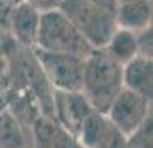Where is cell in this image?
Returning a JSON list of instances; mask_svg holds the SVG:
<instances>
[{
  "label": "cell",
  "mask_w": 153,
  "mask_h": 148,
  "mask_svg": "<svg viewBox=\"0 0 153 148\" xmlns=\"http://www.w3.org/2000/svg\"><path fill=\"white\" fill-rule=\"evenodd\" d=\"M122 88V65L103 48H93L84 57L81 83V93L90 102L93 110L105 114Z\"/></svg>",
  "instance_id": "1"
},
{
  "label": "cell",
  "mask_w": 153,
  "mask_h": 148,
  "mask_svg": "<svg viewBox=\"0 0 153 148\" xmlns=\"http://www.w3.org/2000/svg\"><path fill=\"white\" fill-rule=\"evenodd\" d=\"M59 10L74 24L91 48H103L117 28L114 12L90 0H64Z\"/></svg>",
  "instance_id": "2"
},
{
  "label": "cell",
  "mask_w": 153,
  "mask_h": 148,
  "mask_svg": "<svg viewBox=\"0 0 153 148\" xmlns=\"http://www.w3.org/2000/svg\"><path fill=\"white\" fill-rule=\"evenodd\" d=\"M35 48L47 50V52L74 54L79 57H86L93 50L90 43L83 38V35L74 28V24L59 9L42 12Z\"/></svg>",
  "instance_id": "3"
},
{
  "label": "cell",
  "mask_w": 153,
  "mask_h": 148,
  "mask_svg": "<svg viewBox=\"0 0 153 148\" xmlns=\"http://www.w3.org/2000/svg\"><path fill=\"white\" fill-rule=\"evenodd\" d=\"M38 69L53 91H81L84 57L31 48Z\"/></svg>",
  "instance_id": "4"
},
{
  "label": "cell",
  "mask_w": 153,
  "mask_h": 148,
  "mask_svg": "<svg viewBox=\"0 0 153 148\" xmlns=\"http://www.w3.org/2000/svg\"><path fill=\"white\" fill-rule=\"evenodd\" d=\"M105 115L127 138L148 117H152V100L122 88L117 97L112 100Z\"/></svg>",
  "instance_id": "5"
},
{
  "label": "cell",
  "mask_w": 153,
  "mask_h": 148,
  "mask_svg": "<svg viewBox=\"0 0 153 148\" xmlns=\"http://www.w3.org/2000/svg\"><path fill=\"white\" fill-rule=\"evenodd\" d=\"M91 112L95 110L81 91H53L52 95V117L74 138Z\"/></svg>",
  "instance_id": "6"
},
{
  "label": "cell",
  "mask_w": 153,
  "mask_h": 148,
  "mask_svg": "<svg viewBox=\"0 0 153 148\" xmlns=\"http://www.w3.org/2000/svg\"><path fill=\"white\" fill-rule=\"evenodd\" d=\"M33 148H81L76 138L69 134L53 117L38 114L29 127Z\"/></svg>",
  "instance_id": "7"
},
{
  "label": "cell",
  "mask_w": 153,
  "mask_h": 148,
  "mask_svg": "<svg viewBox=\"0 0 153 148\" xmlns=\"http://www.w3.org/2000/svg\"><path fill=\"white\" fill-rule=\"evenodd\" d=\"M40 16L35 7H31L24 0L16 2L12 10H10V33L14 40L24 48H35L36 33H38V24H40Z\"/></svg>",
  "instance_id": "8"
},
{
  "label": "cell",
  "mask_w": 153,
  "mask_h": 148,
  "mask_svg": "<svg viewBox=\"0 0 153 148\" xmlns=\"http://www.w3.org/2000/svg\"><path fill=\"white\" fill-rule=\"evenodd\" d=\"M122 86L126 90L143 95L152 100L153 97V59L136 55L122 65Z\"/></svg>",
  "instance_id": "9"
},
{
  "label": "cell",
  "mask_w": 153,
  "mask_h": 148,
  "mask_svg": "<svg viewBox=\"0 0 153 148\" xmlns=\"http://www.w3.org/2000/svg\"><path fill=\"white\" fill-rule=\"evenodd\" d=\"M115 24L117 28L139 31V29L152 26L153 17V2L152 0H127L119 2L115 12Z\"/></svg>",
  "instance_id": "10"
},
{
  "label": "cell",
  "mask_w": 153,
  "mask_h": 148,
  "mask_svg": "<svg viewBox=\"0 0 153 148\" xmlns=\"http://www.w3.org/2000/svg\"><path fill=\"white\" fill-rule=\"evenodd\" d=\"M0 148H33L29 129L7 107L0 109Z\"/></svg>",
  "instance_id": "11"
},
{
  "label": "cell",
  "mask_w": 153,
  "mask_h": 148,
  "mask_svg": "<svg viewBox=\"0 0 153 148\" xmlns=\"http://www.w3.org/2000/svg\"><path fill=\"white\" fill-rule=\"evenodd\" d=\"M103 50L108 55L119 62L120 65H124L126 62H129L131 59L138 55V47H136V36L134 31L122 28H115V31L112 33L108 38V42L105 43Z\"/></svg>",
  "instance_id": "12"
},
{
  "label": "cell",
  "mask_w": 153,
  "mask_h": 148,
  "mask_svg": "<svg viewBox=\"0 0 153 148\" xmlns=\"http://www.w3.org/2000/svg\"><path fill=\"white\" fill-rule=\"evenodd\" d=\"M152 126H153V119L148 117L134 133L126 138L127 148H152V145H153L152 143Z\"/></svg>",
  "instance_id": "13"
},
{
  "label": "cell",
  "mask_w": 153,
  "mask_h": 148,
  "mask_svg": "<svg viewBox=\"0 0 153 148\" xmlns=\"http://www.w3.org/2000/svg\"><path fill=\"white\" fill-rule=\"evenodd\" d=\"M136 36V47H138V55L141 57H153V28L146 26V28L134 31Z\"/></svg>",
  "instance_id": "14"
},
{
  "label": "cell",
  "mask_w": 153,
  "mask_h": 148,
  "mask_svg": "<svg viewBox=\"0 0 153 148\" xmlns=\"http://www.w3.org/2000/svg\"><path fill=\"white\" fill-rule=\"evenodd\" d=\"M97 148H127V141H126L124 134L110 122L107 133L103 134V138L98 143Z\"/></svg>",
  "instance_id": "15"
},
{
  "label": "cell",
  "mask_w": 153,
  "mask_h": 148,
  "mask_svg": "<svg viewBox=\"0 0 153 148\" xmlns=\"http://www.w3.org/2000/svg\"><path fill=\"white\" fill-rule=\"evenodd\" d=\"M31 7H35L38 12H48L53 9H59L64 0H24Z\"/></svg>",
  "instance_id": "16"
},
{
  "label": "cell",
  "mask_w": 153,
  "mask_h": 148,
  "mask_svg": "<svg viewBox=\"0 0 153 148\" xmlns=\"http://www.w3.org/2000/svg\"><path fill=\"white\" fill-rule=\"evenodd\" d=\"M93 4H97L100 7L107 9V10H110V12H115V7H117V2L119 0H90Z\"/></svg>",
  "instance_id": "17"
}]
</instances>
